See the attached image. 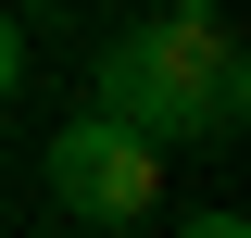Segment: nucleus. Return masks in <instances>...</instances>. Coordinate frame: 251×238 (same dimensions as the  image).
Segmentation results:
<instances>
[{
    "label": "nucleus",
    "mask_w": 251,
    "mask_h": 238,
    "mask_svg": "<svg viewBox=\"0 0 251 238\" xmlns=\"http://www.w3.org/2000/svg\"><path fill=\"white\" fill-rule=\"evenodd\" d=\"M88 113L138 125L151 150H176V138H239V113H251V50H239V25L151 13V25L100 38V63H88Z\"/></svg>",
    "instance_id": "nucleus-1"
},
{
    "label": "nucleus",
    "mask_w": 251,
    "mask_h": 238,
    "mask_svg": "<svg viewBox=\"0 0 251 238\" xmlns=\"http://www.w3.org/2000/svg\"><path fill=\"white\" fill-rule=\"evenodd\" d=\"M163 13H188V25H226V0H163Z\"/></svg>",
    "instance_id": "nucleus-5"
},
{
    "label": "nucleus",
    "mask_w": 251,
    "mask_h": 238,
    "mask_svg": "<svg viewBox=\"0 0 251 238\" xmlns=\"http://www.w3.org/2000/svg\"><path fill=\"white\" fill-rule=\"evenodd\" d=\"M50 201L75 213V226H151L163 150L138 138V125H113V113H75V125L50 138Z\"/></svg>",
    "instance_id": "nucleus-2"
},
{
    "label": "nucleus",
    "mask_w": 251,
    "mask_h": 238,
    "mask_svg": "<svg viewBox=\"0 0 251 238\" xmlns=\"http://www.w3.org/2000/svg\"><path fill=\"white\" fill-rule=\"evenodd\" d=\"M176 238H251V226H239V213L214 201V213H176Z\"/></svg>",
    "instance_id": "nucleus-4"
},
{
    "label": "nucleus",
    "mask_w": 251,
    "mask_h": 238,
    "mask_svg": "<svg viewBox=\"0 0 251 238\" xmlns=\"http://www.w3.org/2000/svg\"><path fill=\"white\" fill-rule=\"evenodd\" d=\"M25 88V25H13V13H0V100Z\"/></svg>",
    "instance_id": "nucleus-3"
}]
</instances>
